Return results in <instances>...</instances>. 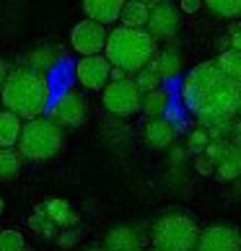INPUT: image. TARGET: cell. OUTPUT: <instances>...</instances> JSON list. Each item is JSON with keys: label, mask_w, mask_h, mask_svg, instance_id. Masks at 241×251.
I'll use <instances>...</instances> for the list:
<instances>
[{"label": "cell", "mask_w": 241, "mask_h": 251, "mask_svg": "<svg viewBox=\"0 0 241 251\" xmlns=\"http://www.w3.org/2000/svg\"><path fill=\"white\" fill-rule=\"evenodd\" d=\"M107 36H109V31H107L104 24L94 21V18H86V21L73 26L70 44H73V50H76L80 57L83 54H99V52H104V47H107Z\"/></svg>", "instance_id": "7"}, {"label": "cell", "mask_w": 241, "mask_h": 251, "mask_svg": "<svg viewBox=\"0 0 241 251\" xmlns=\"http://www.w3.org/2000/svg\"><path fill=\"white\" fill-rule=\"evenodd\" d=\"M29 226L36 230V233H42V236H47V238L54 233V228H52L54 223L50 220V215H47V212H34V215L29 218Z\"/></svg>", "instance_id": "26"}, {"label": "cell", "mask_w": 241, "mask_h": 251, "mask_svg": "<svg viewBox=\"0 0 241 251\" xmlns=\"http://www.w3.org/2000/svg\"><path fill=\"white\" fill-rule=\"evenodd\" d=\"M205 5L220 18H239L241 16V0H205Z\"/></svg>", "instance_id": "22"}, {"label": "cell", "mask_w": 241, "mask_h": 251, "mask_svg": "<svg viewBox=\"0 0 241 251\" xmlns=\"http://www.w3.org/2000/svg\"><path fill=\"white\" fill-rule=\"evenodd\" d=\"M231 140L241 145V114L234 119V135H231Z\"/></svg>", "instance_id": "32"}, {"label": "cell", "mask_w": 241, "mask_h": 251, "mask_svg": "<svg viewBox=\"0 0 241 251\" xmlns=\"http://www.w3.org/2000/svg\"><path fill=\"white\" fill-rule=\"evenodd\" d=\"M44 212H47L50 220L54 223V226H60V228H68V226H76L78 223L76 210H73L65 200H60V197H52L47 202V207H44Z\"/></svg>", "instance_id": "19"}, {"label": "cell", "mask_w": 241, "mask_h": 251, "mask_svg": "<svg viewBox=\"0 0 241 251\" xmlns=\"http://www.w3.org/2000/svg\"><path fill=\"white\" fill-rule=\"evenodd\" d=\"M18 151L29 161H50L62 151V129L52 119L34 117L29 125H24L18 137Z\"/></svg>", "instance_id": "4"}, {"label": "cell", "mask_w": 241, "mask_h": 251, "mask_svg": "<svg viewBox=\"0 0 241 251\" xmlns=\"http://www.w3.org/2000/svg\"><path fill=\"white\" fill-rule=\"evenodd\" d=\"M104 249L107 251H143V238L135 228L117 226L104 236Z\"/></svg>", "instance_id": "13"}, {"label": "cell", "mask_w": 241, "mask_h": 251, "mask_svg": "<svg viewBox=\"0 0 241 251\" xmlns=\"http://www.w3.org/2000/svg\"><path fill=\"white\" fill-rule=\"evenodd\" d=\"M148 251H161V249H156V246H153V249H148Z\"/></svg>", "instance_id": "38"}, {"label": "cell", "mask_w": 241, "mask_h": 251, "mask_svg": "<svg viewBox=\"0 0 241 251\" xmlns=\"http://www.w3.org/2000/svg\"><path fill=\"white\" fill-rule=\"evenodd\" d=\"M239 18H241V16H239ZM239 29H241V21H239Z\"/></svg>", "instance_id": "39"}, {"label": "cell", "mask_w": 241, "mask_h": 251, "mask_svg": "<svg viewBox=\"0 0 241 251\" xmlns=\"http://www.w3.org/2000/svg\"><path fill=\"white\" fill-rule=\"evenodd\" d=\"M194 169H197V174H202V176H213L215 174V161H213L208 153H197V158H194Z\"/></svg>", "instance_id": "28"}, {"label": "cell", "mask_w": 241, "mask_h": 251, "mask_svg": "<svg viewBox=\"0 0 241 251\" xmlns=\"http://www.w3.org/2000/svg\"><path fill=\"white\" fill-rule=\"evenodd\" d=\"M104 106L114 117H133L143 109V91L130 78H112L104 86Z\"/></svg>", "instance_id": "6"}, {"label": "cell", "mask_w": 241, "mask_h": 251, "mask_svg": "<svg viewBox=\"0 0 241 251\" xmlns=\"http://www.w3.org/2000/svg\"><path fill=\"white\" fill-rule=\"evenodd\" d=\"M140 111H145V117H151V119H156V117H161L163 111H166V94L163 91H148V94L143 96V109Z\"/></svg>", "instance_id": "21"}, {"label": "cell", "mask_w": 241, "mask_h": 251, "mask_svg": "<svg viewBox=\"0 0 241 251\" xmlns=\"http://www.w3.org/2000/svg\"><path fill=\"white\" fill-rule=\"evenodd\" d=\"M197 223L189 215H163L153 226V246L161 251H194L197 246Z\"/></svg>", "instance_id": "5"}, {"label": "cell", "mask_w": 241, "mask_h": 251, "mask_svg": "<svg viewBox=\"0 0 241 251\" xmlns=\"http://www.w3.org/2000/svg\"><path fill=\"white\" fill-rule=\"evenodd\" d=\"M3 106L16 111L21 119H34L50 106V83L34 68L8 73L3 83Z\"/></svg>", "instance_id": "2"}, {"label": "cell", "mask_w": 241, "mask_h": 251, "mask_svg": "<svg viewBox=\"0 0 241 251\" xmlns=\"http://www.w3.org/2000/svg\"><path fill=\"white\" fill-rule=\"evenodd\" d=\"M54 62V57H52V52L50 50H39V52H34L31 54V68L34 70H44V68H50V65Z\"/></svg>", "instance_id": "29"}, {"label": "cell", "mask_w": 241, "mask_h": 251, "mask_svg": "<svg viewBox=\"0 0 241 251\" xmlns=\"http://www.w3.org/2000/svg\"><path fill=\"white\" fill-rule=\"evenodd\" d=\"M202 5H205V0H179V8L184 13H197Z\"/></svg>", "instance_id": "31"}, {"label": "cell", "mask_w": 241, "mask_h": 251, "mask_svg": "<svg viewBox=\"0 0 241 251\" xmlns=\"http://www.w3.org/2000/svg\"><path fill=\"white\" fill-rule=\"evenodd\" d=\"M135 83H137V88H140L143 94H148V91H156V88H159L161 75L151 68V65H145L143 70H137V73H135Z\"/></svg>", "instance_id": "24"}, {"label": "cell", "mask_w": 241, "mask_h": 251, "mask_svg": "<svg viewBox=\"0 0 241 251\" xmlns=\"http://www.w3.org/2000/svg\"><path fill=\"white\" fill-rule=\"evenodd\" d=\"M208 143H210L208 129H194V132L189 135V140H187V151L197 155V153H202L208 148Z\"/></svg>", "instance_id": "27"}, {"label": "cell", "mask_w": 241, "mask_h": 251, "mask_svg": "<svg viewBox=\"0 0 241 251\" xmlns=\"http://www.w3.org/2000/svg\"><path fill=\"white\" fill-rule=\"evenodd\" d=\"M5 78H8V70H5V65L0 62V88H3V83H5Z\"/></svg>", "instance_id": "34"}, {"label": "cell", "mask_w": 241, "mask_h": 251, "mask_svg": "<svg viewBox=\"0 0 241 251\" xmlns=\"http://www.w3.org/2000/svg\"><path fill=\"white\" fill-rule=\"evenodd\" d=\"M239 114H241V111H239Z\"/></svg>", "instance_id": "41"}, {"label": "cell", "mask_w": 241, "mask_h": 251, "mask_svg": "<svg viewBox=\"0 0 241 251\" xmlns=\"http://www.w3.org/2000/svg\"><path fill=\"white\" fill-rule=\"evenodd\" d=\"M148 16H151V5L140 3V0H127L122 13H119V21L125 26H133V29H145L148 26Z\"/></svg>", "instance_id": "18"}, {"label": "cell", "mask_w": 241, "mask_h": 251, "mask_svg": "<svg viewBox=\"0 0 241 251\" xmlns=\"http://www.w3.org/2000/svg\"><path fill=\"white\" fill-rule=\"evenodd\" d=\"M125 3L127 0H83V13H86V18H94V21L107 26L119 21Z\"/></svg>", "instance_id": "14"}, {"label": "cell", "mask_w": 241, "mask_h": 251, "mask_svg": "<svg viewBox=\"0 0 241 251\" xmlns=\"http://www.w3.org/2000/svg\"><path fill=\"white\" fill-rule=\"evenodd\" d=\"M174 137H177V132H174L171 122H166V119H161V117H156L145 125V140H148L151 148H156V151L169 148L174 143Z\"/></svg>", "instance_id": "15"}, {"label": "cell", "mask_w": 241, "mask_h": 251, "mask_svg": "<svg viewBox=\"0 0 241 251\" xmlns=\"http://www.w3.org/2000/svg\"><path fill=\"white\" fill-rule=\"evenodd\" d=\"M215 65L223 70V75H228L231 80L241 83V50H236V47L223 50V52H220V57L215 60Z\"/></svg>", "instance_id": "20"}, {"label": "cell", "mask_w": 241, "mask_h": 251, "mask_svg": "<svg viewBox=\"0 0 241 251\" xmlns=\"http://www.w3.org/2000/svg\"><path fill=\"white\" fill-rule=\"evenodd\" d=\"M54 119L65 127H80L88 117V106H86V99H83L78 91H68L57 99V104L52 109Z\"/></svg>", "instance_id": "11"}, {"label": "cell", "mask_w": 241, "mask_h": 251, "mask_svg": "<svg viewBox=\"0 0 241 251\" xmlns=\"http://www.w3.org/2000/svg\"><path fill=\"white\" fill-rule=\"evenodd\" d=\"M0 104H3V99H0Z\"/></svg>", "instance_id": "40"}, {"label": "cell", "mask_w": 241, "mask_h": 251, "mask_svg": "<svg viewBox=\"0 0 241 251\" xmlns=\"http://www.w3.org/2000/svg\"><path fill=\"white\" fill-rule=\"evenodd\" d=\"M231 47H236V50H241V29L231 36Z\"/></svg>", "instance_id": "33"}, {"label": "cell", "mask_w": 241, "mask_h": 251, "mask_svg": "<svg viewBox=\"0 0 241 251\" xmlns=\"http://www.w3.org/2000/svg\"><path fill=\"white\" fill-rule=\"evenodd\" d=\"M76 241H78V233H76L73 228H62V233L57 236V244H60L62 249H70Z\"/></svg>", "instance_id": "30"}, {"label": "cell", "mask_w": 241, "mask_h": 251, "mask_svg": "<svg viewBox=\"0 0 241 251\" xmlns=\"http://www.w3.org/2000/svg\"><path fill=\"white\" fill-rule=\"evenodd\" d=\"M76 78L83 88L88 91H104V86L112 80V62L107 54H83L76 65Z\"/></svg>", "instance_id": "8"}, {"label": "cell", "mask_w": 241, "mask_h": 251, "mask_svg": "<svg viewBox=\"0 0 241 251\" xmlns=\"http://www.w3.org/2000/svg\"><path fill=\"white\" fill-rule=\"evenodd\" d=\"M0 251H24V236L13 228L0 230Z\"/></svg>", "instance_id": "25"}, {"label": "cell", "mask_w": 241, "mask_h": 251, "mask_svg": "<svg viewBox=\"0 0 241 251\" xmlns=\"http://www.w3.org/2000/svg\"><path fill=\"white\" fill-rule=\"evenodd\" d=\"M107 60L112 62V68L125 70L127 75H135L137 70H143L156 54V36L148 29H133V26H117L107 36L104 47Z\"/></svg>", "instance_id": "3"}, {"label": "cell", "mask_w": 241, "mask_h": 251, "mask_svg": "<svg viewBox=\"0 0 241 251\" xmlns=\"http://www.w3.org/2000/svg\"><path fill=\"white\" fill-rule=\"evenodd\" d=\"M194 251H241V233L231 226H208L200 230Z\"/></svg>", "instance_id": "9"}, {"label": "cell", "mask_w": 241, "mask_h": 251, "mask_svg": "<svg viewBox=\"0 0 241 251\" xmlns=\"http://www.w3.org/2000/svg\"><path fill=\"white\" fill-rule=\"evenodd\" d=\"M148 65H151V68L161 75V80H163V78H174L182 70V57H179V52L174 50V47H169V50L156 52L153 60L148 62Z\"/></svg>", "instance_id": "16"}, {"label": "cell", "mask_w": 241, "mask_h": 251, "mask_svg": "<svg viewBox=\"0 0 241 251\" xmlns=\"http://www.w3.org/2000/svg\"><path fill=\"white\" fill-rule=\"evenodd\" d=\"M140 3H148V5H156V3H161V0H140Z\"/></svg>", "instance_id": "35"}, {"label": "cell", "mask_w": 241, "mask_h": 251, "mask_svg": "<svg viewBox=\"0 0 241 251\" xmlns=\"http://www.w3.org/2000/svg\"><path fill=\"white\" fill-rule=\"evenodd\" d=\"M3 207H5V202H3V200H0V215H3Z\"/></svg>", "instance_id": "36"}, {"label": "cell", "mask_w": 241, "mask_h": 251, "mask_svg": "<svg viewBox=\"0 0 241 251\" xmlns=\"http://www.w3.org/2000/svg\"><path fill=\"white\" fill-rule=\"evenodd\" d=\"M148 31L156 36V42L161 39H174L179 31V13L171 3H156L151 5V16H148Z\"/></svg>", "instance_id": "10"}, {"label": "cell", "mask_w": 241, "mask_h": 251, "mask_svg": "<svg viewBox=\"0 0 241 251\" xmlns=\"http://www.w3.org/2000/svg\"><path fill=\"white\" fill-rule=\"evenodd\" d=\"M18 166H21V155L13 153L11 148H0V179H11V176H16Z\"/></svg>", "instance_id": "23"}, {"label": "cell", "mask_w": 241, "mask_h": 251, "mask_svg": "<svg viewBox=\"0 0 241 251\" xmlns=\"http://www.w3.org/2000/svg\"><path fill=\"white\" fill-rule=\"evenodd\" d=\"M215 176L220 181H234L241 176V145L228 140L223 145V153L215 161Z\"/></svg>", "instance_id": "12"}, {"label": "cell", "mask_w": 241, "mask_h": 251, "mask_svg": "<svg viewBox=\"0 0 241 251\" xmlns=\"http://www.w3.org/2000/svg\"><path fill=\"white\" fill-rule=\"evenodd\" d=\"M86 251H107V249H86Z\"/></svg>", "instance_id": "37"}, {"label": "cell", "mask_w": 241, "mask_h": 251, "mask_svg": "<svg viewBox=\"0 0 241 251\" xmlns=\"http://www.w3.org/2000/svg\"><path fill=\"white\" fill-rule=\"evenodd\" d=\"M21 137V117L16 111H0V148H11Z\"/></svg>", "instance_id": "17"}, {"label": "cell", "mask_w": 241, "mask_h": 251, "mask_svg": "<svg viewBox=\"0 0 241 251\" xmlns=\"http://www.w3.org/2000/svg\"><path fill=\"white\" fill-rule=\"evenodd\" d=\"M184 104L208 127L234 122L241 111V83L223 75L215 62H202L184 80Z\"/></svg>", "instance_id": "1"}]
</instances>
